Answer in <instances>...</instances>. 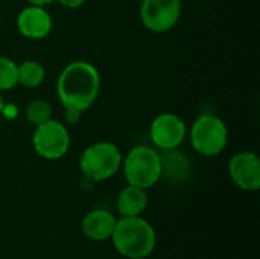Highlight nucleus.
I'll return each instance as SVG.
<instances>
[{"instance_id": "obj_1", "label": "nucleus", "mask_w": 260, "mask_h": 259, "mask_svg": "<svg viewBox=\"0 0 260 259\" xmlns=\"http://www.w3.org/2000/svg\"><path fill=\"white\" fill-rule=\"evenodd\" d=\"M101 92V75L94 64L76 60L69 63L56 81V95L64 108L85 111L98 99Z\"/></svg>"}, {"instance_id": "obj_2", "label": "nucleus", "mask_w": 260, "mask_h": 259, "mask_svg": "<svg viewBox=\"0 0 260 259\" xmlns=\"http://www.w3.org/2000/svg\"><path fill=\"white\" fill-rule=\"evenodd\" d=\"M117 252L126 258H146L152 253L157 237L152 226L140 217H122L111 235Z\"/></svg>"}, {"instance_id": "obj_8", "label": "nucleus", "mask_w": 260, "mask_h": 259, "mask_svg": "<svg viewBox=\"0 0 260 259\" xmlns=\"http://www.w3.org/2000/svg\"><path fill=\"white\" fill-rule=\"evenodd\" d=\"M152 143L161 151H171L181 147L187 137V127L184 121L175 113H161L155 116L149 127Z\"/></svg>"}, {"instance_id": "obj_13", "label": "nucleus", "mask_w": 260, "mask_h": 259, "mask_svg": "<svg viewBox=\"0 0 260 259\" xmlns=\"http://www.w3.org/2000/svg\"><path fill=\"white\" fill-rule=\"evenodd\" d=\"M17 70H18V84L26 89H37L44 82L46 70L41 66V63L35 60H26L17 64Z\"/></svg>"}, {"instance_id": "obj_14", "label": "nucleus", "mask_w": 260, "mask_h": 259, "mask_svg": "<svg viewBox=\"0 0 260 259\" xmlns=\"http://www.w3.org/2000/svg\"><path fill=\"white\" fill-rule=\"evenodd\" d=\"M186 160L187 159L177 153V150L165 151V154H161V176L166 174L174 182L183 180L189 172V162Z\"/></svg>"}, {"instance_id": "obj_16", "label": "nucleus", "mask_w": 260, "mask_h": 259, "mask_svg": "<svg viewBox=\"0 0 260 259\" xmlns=\"http://www.w3.org/2000/svg\"><path fill=\"white\" fill-rule=\"evenodd\" d=\"M18 84L17 63L8 56H0V92H8Z\"/></svg>"}, {"instance_id": "obj_15", "label": "nucleus", "mask_w": 260, "mask_h": 259, "mask_svg": "<svg viewBox=\"0 0 260 259\" xmlns=\"http://www.w3.org/2000/svg\"><path fill=\"white\" fill-rule=\"evenodd\" d=\"M24 114L29 124L37 127L52 119V107L46 99H34L27 104Z\"/></svg>"}, {"instance_id": "obj_3", "label": "nucleus", "mask_w": 260, "mask_h": 259, "mask_svg": "<svg viewBox=\"0 0 260 259\" xmlns=\"http://www.w3.org/2000/svg\"><path fill=\"white\" fill-rule=\"evenodd\" d=\"M122 168L128 185L149 189L161 179V154L146 145L134 147L122 160Z\"/></svg>"}, {"instance_id": "obj_20", "label": "nucleus", "mask_w": 260, "mask_h": 259, "mask_svg": "<svg viewBox=\"0 0 260 259\" xmlns=\"http://www.w3.org/2000/svg\"><path fill=\"white\" fill-rule=\"evenodd\" d=\"M3 107H5V102H3V99H2V96H0V114H2V110H3Z\"/></svg>"}, {"instance_id": "obj_6", "label": "nucleus", "mask_w": 260, "mask_h": 259, "mask_svg": "<svg viewBox=\"0 0 260 259\" xmlns=\"http://www.w3.org/2000/svg\"><path fill=\"white\" fill-rule=\"evenodd\" d=\"M32 145L35 153L46 160H58L67 154L70 148V134L67 127L55 119L37 125Z\"/></svg>"}, {"instance_id": "obj_7", "label": "nucleus", "mask_w": 260, "mask_h": 259, "mask_svg": "<svg viewBox=\"0 0 260 259\" xmlns=\"http://www.w3.org/2000/svg\"><path fill=\"white\" fill-rule=\"evenodd\" d=\"M183 0H142L140 20L143 26L155 34L171 31L180 20Z\"/></svg>"}, {"instance_id": "obj_12", "label": "nucleus", "mask_w": 260, "mask_h": 259, "mask_svg": "<svg viewBox=\"0 0 260 259\" xmlns=\"http://www.w3.org/2000/svg\"><path fill=\"white\" fill-rule=\"evenodd\" d=\"M148 206L146 189L128 185L117 197V211L122 217H140Z\"/></svg>"}, {"instance_id": "obj_17", "label": "nucleus", "mask_w": 260, "mask_h": 259, "mask_svg": "<svg viewBox=\"0 0 260 259\" xmlns=\"http://www.w3.org/2000/svg\"><path fill=\"white\" fill-rule=\"evenodd\" d=\"M82 113L84 111H79V110H75V108H64V119H66L67 124L73 125V124H78Z\"/></svg>"}, {"instance_id": "obj_11", "label": "nucleus", "mask_w": 260, "mask_h": 259, "mask_svg": "<svg viewBox=\"0 0 260 259\" xmlns=\"http://www.w3.org/2000/svg\"><path fill=\"white\" fill-rule=\"evenodd\" d=\"M117 220L114 215L104 209L88 212L82 220V231L87 238L93 241H105L111 238Z\"/></svg>"}, {"instance_id": "obj_4", "label": "nucleus", "mask_w": 260, "mask_h": 259, "mask_svg": "<svg viewBox=\"0 0 260 259\" xmlns=\"http://www.w3.org/2000/svg\"><path fill=\"white\" fill-rule=\"evenodd\" d=\"M123 156L111 142H96L87 147L79 159V169L90 182H104L122 168Z\"/></svg>"}, {"instance_id": "obj_19", "label": "nucleus", "mask_w": 260, "mask_h": 259, "mask_svg": "<svg viewBox=\"0 0 260 259\" xmlns=\"http://www.w3.org/2000/svg\"><path fill=\"white\" fill-rule=\"evenodd\" d=\"M29 5H35V6H47V5H50V3H53V2H56V0H26Z\"/></svg>"}, {"instance_id": "obj_5", "label": "nucleus", "mask_w": 260, "mask_h": 259, "mask_svg": "<svg viewBox=\"0 0 260 259\" xmlns=\"http://www.w3.org/2000/svg\"><path fill=\"white\" fill-rule=\"evenodd\" d=\"M189 140L198 154L215 157L221 154L229 143V128L219 116L206 113L197 118L192 124Z\"/></svg>"}, {"instance_id": "obj_9", "label": "nucleus", "mask_w": 260, "mask_h": 259, "mask_svg": "<svg viewBox=\"0 0 260 259\" xmlns=\"http://www.w3.org/2000/svg\"><path fill=\"white\" fill-rule=\"evenodd\" d=\"M229 174L233 183L244 191L260 188V160L251 151H241L229 162Z\"/></svg>"}, {"instance_id": "obj_10", "label": "nucleus", "mask_w": 260, "mask_h": 259, "mask_svg": "<svg viewBox=\"0 0 260 259\" xmlns=\"http://www.w3.org/2000/svg\"><path fill=\"white\" fill-rule=\"evenodd\" d=\"M18 32L29 40H43L53 29V20L44 6L29 5L17 15Z\"/></svg>"}, {"instance_id": "obj_21", "label": "nucleus", "mask_w": 260, "mask_h": 259, "mask_svg": "<svg viewBox=\"0 0 260 259\" xmlns=\"http://www.w3.org/2000/svg\"><path fill=\"white\" fill-rule=\"evenodd\" d=\"M129 259H145V258H129Z\"/></svg>"}, {"instance_id": "obj_18", "label": "nucleus", "mask_w": 260, "mask_h": 259, "mask_svg": "<svg viewBox=\"0 0 260 259\" xmlns=\"http://www.w3.org/2000/svg\"><path fill=\"white\" fill-rule=\"evenodd\" d=\"M56 2H59L62 6H66L69 9H76V8H81L87 0H56Z\"/></svg>"}]
</instances>
